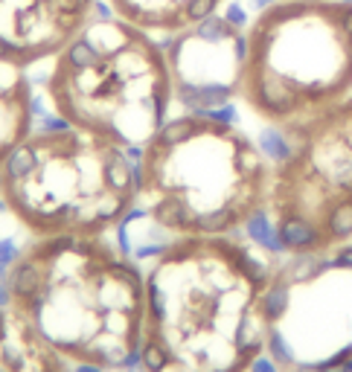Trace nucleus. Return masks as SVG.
I'll list each match as a JSON object with an SVG mask.
<instances>
[{"label": "nucleus", "mask_w": 352, "mask_h": 372, "mask_svg": "<svg viewBox=\"0 0 352 372\" xmlns=\"http://www.w3.org/2000/svg\"><path fill=\"white\" fill-rule=\"evenodd\" d=\"M160 44L169 64L175 105L183 111H227L233 99L242 96L248 27L227 12L210 15Z\"/></svg>", "instance_id": "9"}, {"label": "nucleus", "mask_w": 352, "mask_h": 372, "mask_svg": "<svg viewBox=\"0 0 352 372\" xmlns=\"http://www.w3.org/2000/svg\"><path fill=\"white\" fill-rule=\"evenodd\" d=\"M143 277L137 372H253L268 358L274 265L239 236L169 239Z\"/></svg>", "instance_id": "1"}, {"label": "nucleus", "mask_w": 352, "mask_h": 372, "mask_svg": "<svg viewBox=\"0 0 352 372\" xmlns=\"http://www.w3.org/2000/svg\"><path fill=\"white\" fill-rule=\"evenodd\" d=\"M99 15V0H0V61L50 64Z\"/></svg>", "instance_id": "10"}, {"label": "nucleus", "mask_w": 352, "mask_h": 372, "mask_svg": "<svg viewBox=\"0 0 352 372\" xmlns=\"http://www.w3.org/2000/svg\"><path fill=\"white\" fill-rule=\"evenodd\" d=\"M44 96L64 126L134 155L175 105L163 44L116 15H97L50 61Z\"/></svg>", "instance_id": "4"}, {"label": "nucleus", "mask_w": 352, "mask_h": 372, "mask_svg": "<svg viewBox=\"0 0 352 372\" xmlns=\"http://www.w3.org/2000/svg\"><path fill=\"white\" fill-rule=\"evenodd\" d=\"M0 372H76L0 303Z\"/></svg>", "instance_id": "13"}, {"label": "nucleus", "mask_w": 352, "mask_h": 372, "mask_svg": "<svg viewBox=\"0 0 352 372\" xmlns=\"http://www.w3.org/2000/svg\"><path fill=\"white\" fill-rule=\"evenodd\" d=\"M35 131V96L27 70L0 61V166Z\"/></svg>", "instance_id": "12"}, {"label": "nucleus", "mask_w": 352, "mask_h": 372, "mask_svg": "<svg viewBox=\"0 0 352 372\" xmlns=\"http://www.w3.org/2000/svg\"><path fill=\"white\" fill-rule=\"evenodd\" d=\"M0 207L32 239L108 236L137 212L134 152L64 122L32 131L0 166Z\"/></svg>", "instance_id": "5"}, {"label": "nucleus", "mask_w": 352, "mask_h": 372, "mask_svg": "<svg viewBox=\"0 0 352 372\" xmlns=\"http://www.w3.org/2000/svg\"><path fill=\"white\" fill-rule=\"evenodd\" d=\"M0 296L76 372H123L137 364L146 277L108 236L30 239L0 270Z\"/></svg>", "instance_id": "2"}, {"label": "nucleus", "mask_w": 352, "mask_h": 372, "mask_svg": "<svg viewBox=\"0 0 352 372\" xmlns=\"http://www.w3.org/2000/svg\"><path fill=\"white\" fill-rule=\"evenodd\" d=\"M105 4L111 15L154 35L157 41H166L216 15L224 0H105Z\"/></svg>", "instance_id": "11"}, {"label": "nucleus", "mask_w": 352, "mask_h": 372, "mask_svg": "<svg viewBox=\"0 0 352 372\" xmlns=\"http://www.w3.org/2000/svg\"><path fill=\"white\" fill-rule=\"evenodd\" d=\"M265 212L248 227L274 253H329L352 241V96L283 134Z\"/></svg>", "instance_id": "7"}, {"label": "nucleus", "mask_w": 352, "mask_h": 372, "mask_svg": "<svg viewBox=\"0 0 352 372\" xmlns=\"http://www.w3.org/2000/svg\"><path fill=\"white\" fill-rule=\"evenodd\" d=\"M352 96V0H271L248 23L242 99L291 134Z\"/></svg>", "instance_id": "6"}, {"label": "nucleus", "mask_w": 352, "mask_h": 372, "mask_svg": "<svg viewBox=\"0 0 352 372\" xmlns=\"http://www.w3.org/2000/svg\"><path fill=\"white\" fill-rule=\"evenodd\" d=\"M268 311L279 372H352V244L274 265Z\"/></svg>", "instance_id": "8"}, {"label": "nucleus", "mask_w": 352, "mask_h": 372, "mask_svg": "<svg viewBox=\"0 0 352 372\" xmlns=\"http://www.w3.org/2000/svg\"><path fill=\"white\" fill-rule=\"evenodd\" d=\"M137 210L169 239L239 236L268 207V152L227 111H183L134 155Z\"/></svg>", "instance_id": "3"}]
</instances>
